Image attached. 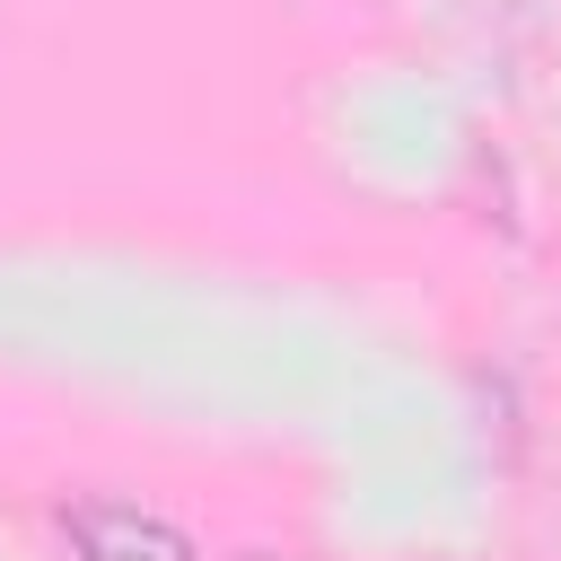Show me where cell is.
Masks as SVG:
<instances>
[{
  "label": "cell",
  "instance_id": "2",
  "mask_svg": "<svg viewBox=\"0 0 561 561\" xmlns=\"http://www.w3.org/2000/svg\"><path fill=\"white\" fill-rule=\"evenodd\" d=\"M245 561H272V552H245Z\"/></svg>",
  "mask_w": 561,
  "mask_h": 561
},
{
  "label": "cell",
  "instance_id": "1",
  "mask_svg": "<svg viewBox=\"0 0 561 561\" xmlns=\"http://www.w3.org/2000/svg\"><path fill=\"white\" fill-rule=\"evenodd\" d=\"M61 543L79 561H193V535L158 508H131V500H105V491H79L53 508Z\"/></svg>",
  "mask_w": 561,
  "mask_h": 561
}]
</instances>
